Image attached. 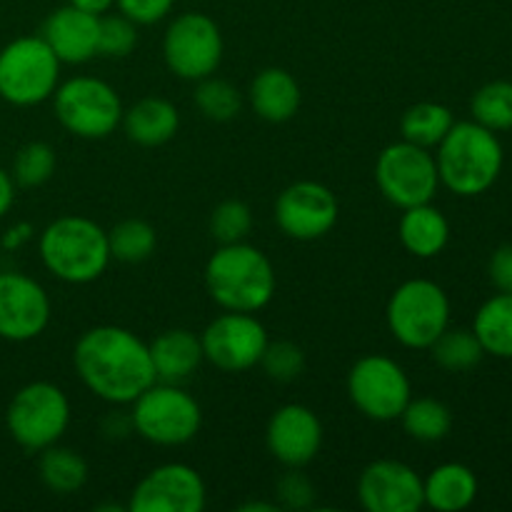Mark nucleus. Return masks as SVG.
Listing matches in <instances>:
<instances>
[{"label":"nucleus","instance_id":"nucleus-1","mask_svg":"<svg viewBox=\"0 0 512 512\" xmlns=\"http://www.w3.org/2000/svg\"><path fill=\"white\" fill-rule=\"evenodd\" d=\"M80 383L110 405H130L158 380L143 338L120 325H95L73 348Z\"/></svg>","mask_w":512,"mask_h":512},{"label":"nucleus","instance_id":"nucleus-2","mask_svg":"<svg viewBox=\"0 0 512 512\" xmlns=\"http://www.w3.org/2000/svg\"><path fill=\"white\" fill-rule=\"evenodd\" d=\"M435 150L440 185L460 198L488 193L503 173L505 150L498 133L475 120H455Z\"/></svg>","mask_w":512,"mask_h":512},{"label":"nucleus","instance_id":"nucleus-3","mask_svg":"<svg viewBox=\"0 0 512 512\" xmlns=\"http://www.w3.org/2000/svg\"><path fill=\"white\" fill-rule=\"evenodd\" d=\"M275 268L255 245H220L205 263V288L215 305L233 313H258L275 295Z\"/></svg>","mask_w":512,"mask_h":512},{"label":"nucleus","instance_id":"nucleus-4","mask_svg":"<svg viewBox=\"0 0 512 512\" xmlns=\"http://www.w3.org/2000/svg\"><path fill=\"white\" fill-rule=\"evenodd\" d=\"M45 270L68 285H88L103 278L110 265L108 230L85 215H63L45 225L38 240Z\"/></svg>","mask_w":512,"mask_h":512},{"label":"nucleus","instance_id":"nucleus-5","mask_svg":"<svg viewBox=\"0 0 512 512\" xmlns=\"http://www.w3.org/2000/svg\"><path fill=\"white\" fill-rule=\"evenodd\" d=\"M133 433L158 448H178L200 433L203 410L200 403L180 388V383L155 380L130 403Z\"/></svg>","mask_w":512,"mask_h":512},{"label":"nucleus","instance_id":"nucleus-6","mask_svg":"<svg viewBox=\"0 0 512 512\" xmlns=\"http://www.w3.org/2000/svg\"><path fill=\"white\" fill-rule=\"evenodd\" d=\"M385 323L403 348L428 350L450 328L448 293L435 280H405L390 295Z\"/></svg>","mask_w":512,"mask_h":512},{"label":"nucleus","instance_id":"nucleus-7","mask_svg":"<svg viewBox=\"0 0 512 512\" xmlns=\"http://www.w3.org/2000/svg\"><path fill=\"white\" fill-rule=\"evenodd\" d=\"M60 60L40 35L15 38L0 50V98L15 108H33L53 98Z\"/></svg>","mask_w":512,"mask_h":512},{"label":"nucleus","instance_id":"nucleus-8","mask_svg":"<svg viewBox=\"0 0 512 512\" xmlns=\"http://www.w3.org/2000/svg\"><path fill=\"white\" fill-rule=\"evenodd\" d=\"M53 110L70 135L103 140L123 123V100L118 90L93 75H75L55 88Z\"/></svg>","mask_w":512,"mask_h":512},{"label":"nucleus","instance_id":"nucleus-9","mask_svg":"<svg viewBox=\"0 0 512 512\" xmlns=\"http://www.w3.org/2000/svg\"><path fill=\"white\" fill-rule=\"evenodd\" d=\"M70 425V400L55 383L35 380L10 398L5 428L28 453H40L65 435Z\"/></svg>","mask_w":512,"mask_h":512},{"label":"nucleus","instance_id":"nucleus-10","mask_svg":"<svg viewBox=\"0 0 512 512\" xmlns=\"http://www.w3.org/2000/svg\"><path fill=\"white\" fill-rule=\"evenodd\" d=\"M375 183L383 198L400 210L433 203L440 188L435 153L408 140L390 143L375 160Z\"/></svg>","mask_w":512,"mask_h":512},{"label":"nucleus","instance_id":"nucleus-11","mask_svg":"<svg viewBox=\"0 0 512 512\" xmlns=\"http://www.w3.org/2000/svg\"><path fill=\"white\" fill-rule=\"evenodd\" d=\"M345 388L355 410L375 423L398 420L408 400L413 398V385L403 365L378 353L355 360Z\"/></svg>","mask_w":512,"mask_h":512},{"label":"nucleus","instance_id":"nucleus-12","mask_svg":"<svg viewBox=\"0 0 512 512\" xmlns=\"http://www.w3.org/2000/svg\"><path fill=\"white\" fill-rule=\"evenodd\" d=\"M223 53V33L210 15L180 13L165 28L163 60L175 78L198 83L215 75L223 63Z\"/></svg>","mask_w":512,"mask_h":512},{"label":"nucleus","instance_id":"nucleus-13","mask_svg":"<svg viewBox=\"0 0 512 512\" xmlns=\"http://www.w3.org/2000/svg\"><path fill=\"white\" fill-rule=\"evenodd\" d=\"M203 355L210 365L223 373H245L260 365L270 338L265 325L255 313H233L225 310L200 335Z\"/></svg>","mask_w":512,"mask_h":512},{"label":"nucleus","instance_id":"nucleus-14","mask_svg":"<svg viewBox=\"0 0 512 512\" xmlns=\"http://www.w3.org/2000/svg\"><path fill=\"white\" fill-rule=\"evenodd\" d=\"M338 215L340 203L335 193L315 180H298L275 200V223L280 233L300 243L325 238L338 223Z\"/></svg>","mask_w":512,"mask_h":512},{"label":"nucleus","instance_id":"nucleus-15","mask_svg":"<svg viewBox=\"0 0 512 512\" xmlns=\"http://www.w3.org/2000/svg\"><path fill=\"white\" fill-rule=\"evenodd\" d=\"M208 503L205 480L185 463H163L133 488L130 512H203Z\"/></svg>","mask_w":512,"mask_h":512},{"label":"nucleus","instance_id":"nucleus-16","mask_svg":"<svg viewBox=\"0 0 512 512\" xmlns=\"http://www.w3.org/2000/svg\"><path fill=\"white\" fill-rule=\"evenodd\" d=\"M50 298L43 285L25 273H0V338L28 343L50 323Z\"/></svg>","mask_w":512,"mask_h":512},{"label":"nucleus","instance_id":"nucleus-17","mask_svg":"<svg viewBox=\"0 0 512 512\" xmlns=\"http://www.w3.org/2000/svg\"><path fill=\"white\" fill-rule=\"evenodd\" d=\"M358 500L368 512H418L425 505L423 478L400 460H375L358 478Z\"/></svg>","mask_w":512,"mask_h":512},{"label":"nucleus","instance_id":"nucleus-18","mask_svg":"<svg viewBox=\"0 0 512 512\" xmlns=\"http://www.w3.org/2000/svg\"><path fill=\"white\" fill-rule=\"evenodd\" d=\"M265 445L285 468H305L318 458L323 445V423L308 405L288 403L270 415Z\"/></svg>","mask_w":512,"mask_h":512},{"label":"nucleus","instance_id":"nucleus-19","mask_svg":"<svg viewBox=\"0 0 512 512\" xmlns=\"http://www.w3.org/2000/svg\"><path fill=\"white\" fill-rule=\"evenodd\" d=\"M100 15L65 3L45 18L40 38L50 45L60 63L83 65L98 55Z\"/></svg>","mask_w":512,"mask_h":512},{"label":"nucleus","instance_id":"nucleus-20","mask_svg":"<svg viewBox=\"0 0 512 512\" xmlns=\"http://www.w3.org/2000/svg\"><path fill=\"white\" fill-rule=\"evenodd\" d=\"M248 103L265 123H288L303 103L300 83L285 68H263L248 88Z\"/></svg>","mask_w":512,"mask_h":512},{"label":"nucleus","instance_id":"nucleus-21","mask_svg":"<svg viewBox=\"0 0 512 512\" xmlns=\"http://www.w3.org/2000/svg\"><path fill=\"white\" fill-rule=\"evenodd\" d=\"M148 348L155 375L163 383H183L205 360L200 335L190 333L185 328L163 330V333L150 340Z\"/></svg>","mask_w":512,"mask_h":512},{"label":"nucleus","instance_id":"nucleus-22","mask_svg":"<svg viewBox=\"0 0 512 512\" xmlns=\"http://www.w3.org/2000/svg\"><path fill=\"white\" fill-rule=\"evenodd\" d=\"M120 125L130 143L140 145V148H158L175 138L180 128V113L170 100L150 95V98L125 108Z\"/></svg>","mask_w":512,"mask_h":512},{"label":"nucleus","instance_id":"nucleus-23","mask_svg":"<svg viewBox=\"0 0 512 512\" xmlns=\"http://www.w3.org/2000/svg\"><path fill=\"white\" fill-rule=\"evenodd\" d=\"M398 238L413 258H438L450 240V223L433 203L405 208L398 223Z\"/></svg>","mask_w":512,"mask_h":512},{"label":"nucleus","instance_id":"nucleus-24","mask_svg":"<svg viewBox=\"0 0 512 512\" xmlns=\"http://www.w3.org/2000/svg\"><path fill=\"white\" fill-rule=\"evenodd\" d=\"M425 505L438 512H460L478 498V475L463 463H443L423 478Z\"/></svg>","mask_w":512,"mask_h":512},{"label":"nucleus","instance_id":"nucleus-25","mask_svg":"<svg viewBox=\"0 0 512 512\" xmlns=\"http://www.w3.org/2000/svg\"><path fill=\"white\" fill-rule=\"evenodd\" d=\"M485 355L512 360V293H498L485 300L473 320Z\"/></svg>","mask_w":512,"mask_h":512},{"label":"nucleus","instance_id":"nucleus-26","mask_svg":"<svg viewBox=\"0 0 512 512\" xmlns=\"http://www.w3.org/2000/svg\"><path fill=\"white\" fill-rule=\"evenodd\" d=\"M38 475L40 483L55 495H73L83 490L88 483V463L83 455L73 448H63V445H50V448L40 450L38 458Z\"/></svg>","mask_w":512,"mask_h":512},{"label":"nucleus","instance_id":"nucleus-27","mask_svg":"<svg viewBox=\"0 0 512 512\" xmlns=\"http://www.w3.org/2000/svg\"><path fill=\"white\" fill-rule=\"evenodd\" d=\"M455 118L453 110L443 103H433V100H423V103L410 105L400 118V135L408 143L420 145V148H438L440 140L448 135L453 128Z\"/></svg>","mask_w":512,"mask_h":512},{"label":"nucleus","instance_id":"nucleus-28","mask_svg":"<svg viewBox=\"0 0 512 512\" xmlns=\"http://www.w3.org/2000/svg\"><path fill=\"white\" fill-rule=\"evenodd\" d=\"M398 420L405 433L420 443H440L453 430V413L438 398H410Z\"/></svg>","mask_w":512,"mask_h":512},{"label":"nucleus","instance_id":"nucleus-29","mask_svg":"<svg viewBox=\"0 0 512 512\" xmlns=\"http://www.w3.org/2000/svg\"><path fill=\"white\" fill-rule=\"evenodd\" d=\"M428 350L433 353L435 363L448 373H468L485 358V350L473 328H448Z\"/></svg>","mask_w":512,"mask_h":512},{"label":"nucleus","instance_id":"nucleus-30","mask_svg":"<svg viewBox=\"0 0 512 512\" xmlns=\"http://www.w3.org/2000/svg\"><path fill=\"white\" fill-rule=\"evenodd\" d=\"M108 245L110 258L125 265H138L155 253L158 233L148 220L128 218L108 230Z\"/></svg>","mask_w":512,"mask_h":512},{"label":"nucleus","instance_id":"nucleus-31","mask_svg":"<svg viewBox=\"0 0 512 512\" xmlns=\"http://www.w3.org/2000/svg\"><path fill=\"white\" fill-rule=\"evenodd\" d=\"M470 113L475 123L493 133L512 130V80H493L478 88L470 100Z\"/></svg>","mask_w":512,"mask_h":512},{"label":"nucleus","instance_id":"nucleus-32","mask_svg":"<svg viewBox=\"0 0 512 512\" xmlns=\"http://www.w3.org/2000/svg\"><path fill=\"white\" fill-rule=\"evenodd\" d=\"M193 100L200 115L213 123H228L243 108V93L230 80L215 78V75L198 80Z\"/></svg>","mask_w":512,"mask_h":512},{"label":"nucleus","instance_id":"nucleus-33","mask_svg":"<svg viewBox=\"0 0 512 512\" xmlns=\"http://www.w3.org/2000/svg\"><path fill=\"white\" fill-rule=\"evenodd\" d=\"M55 165H58V158H55L53 145L43 143V140H33V143H25L15 153L10 175H13L15 185H20V188H40V185L53 178Z\"/></svg>","mask_w":512,"mask_h":512},{"label":"nucleus","instance_id":"nucleus-34","mask_svg":"<svg viewBox=\"0 0 512 512\" xmlns=\"http://www.w3.org/2000/svg\"><path fill=\"white\" fill-rule=\"evenodd\" d=\"M250 230H253V210L243 200H223L210 213V235L220 245L243 243L250 235Z\"/></svg>","mask_w":512,"mask_h":512},{"label":"nucleus","instance_id":"nucleus-35","mask_svg":"<svg viewBox=\"0 0 512 512\" xmlns=\"http://www.w3.org/2000/svg\"><path fill=\"white\" fill-rule=\"evenodd\" d=\"M138 45V25L123 13L100 15L98 55L103 58H128Z\"/></svg>","mask_w":512,"mask_h":512},{"label":"nucleus","instance_id":"nucleus-36","mask_svg":"<svg viewBox=\"0 0 512 512\" xmlns=\"http://www.w3.org/2000/svg\"><path fill=\"white\" fill-rule=\"evenodd\" d=\"M265 375L270 380H278V383H293L295 378H300L305 370V355L290 340H275L268 343L263 358H260Z\"/></svg>","mask_w":512,"mask_h":512},{"label":"nucleus","instance_id":"nucleus-37","mask_svg":"<svg viewBox=\"0 0 512 512\" xmlns=\"http://www.w3.org/2000/svg\"><path fill=\"white\" fill-rule=\"evenodd\" d=\"M278 495V508L285 510H308L315 505V485L303 468H288V473L280 475L275 483Z\"/></svg>","mask_w":512,"mask_h":512},{"label":"nucleus","instance_id":"nucleus-38","mask_svg":"<svg viewBox=\"0 0 512 512\" xmlns=\"http://www.w3.org/2000/svg\"><path fill=\"white\" fill-rule=\"evenodd\" d=\"M115 5L135 25H155L168 18L175 0H115Z\"/></svg>","mask_w":512,"mask_h":512},{"label":"nucleus","instance_id":"nucleus-39","mask_svg":"<svg viewBox=\"0 0 512 512\" xmlns=\"http://www.w3.org/2000/svg\"><path fill=\"white\" fill-rule=\"evenodd\" d=\"M490 283L498 293H512V245H500L488 263Z\"/></svg>","mask_w":512,"mask_h":512},{"label":"nucleus","instance_id":"nucleus-40","mask_svg":"<svg viewBox=\"0 0 512 512\" xmlns=\"http://www.w3.org/2000/svg\"><path fill=\"white\" fill-rule=\"evenodd\" d=\"M15 203V180L5 168H0V218L10 213Z\"/></svg>","mask_w":512,"mask_h":512},{"label":"nucleus","instance_id":"nucleus-41","mask_svg":"<svg viewBox=\"0 0 512 512\" xmlns=\"http://www.w3.org/2000/svg\"><path fill=\"white\" fill-rule=\"evenodd\" d=\"M30 235H33V228H30L28 223L15 225V228H10L8 233L3 235V248H8V250L20 248V245H23L25 240H30Z\"/></svg>","mask_w":512,"mask_h":512},{"label":"nucleus","instance_id":"nucleus-42","mask_svg":"<svg viewBox=\"0 0 512 512\" xmlns=\"http://www.w3.org/2000/svg\"><path fill=\"white\" fill-rule=\"evenodd\" d=\"M68 3L75 5V8H80V10H88V13L103 15L113 8L115 0H68Z\"/></svg>","mask_w":512,"mask_h":512},{"label":"nucleus","instance_id":"nucleus-43","mask_svg":"<svg viewBox=\"0 0 512 512\" xmlns=\"http://www.w3.org/2000/svg\"><path fill=\"white\" fill-rule=\"evenodd\" d=\"M240 512H278V503H260V500H250L238 508Z\"/></svg>","mask_w":512,"mask_h":512}]
</instances>
